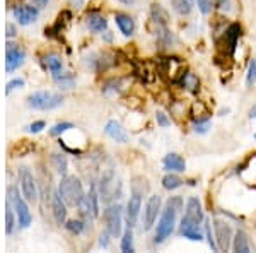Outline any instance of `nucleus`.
I'll return each instance as SVG.
<instances>
[{
	"instance_id": "nucleus-1",
	"label": "nucleus",
	"mask_w": 256,
	"mask_h": 253,
	"mask_svg": "<svg viewBox=\"0 0 256 253\" xmlns=\"http://www.w3.org/2000/svg\"><path fill=\"white\" fill-rule=\"evenodd\" d=\"M204 221V209L202 202L196 197H190L184 207V215L181 219V229L180 234L192 241H202L204 236L200 233V224Z\"/></svg>"
},
{
	"instance_id": "nucleus-2",
	"label": "nucleus",
	"mask_w": 256,
	"mask_h": 253,
	"mask_svg": "<svg viewBox=\"0 0 256 253\" xmlns=\"http://www.w3.org/2000/svg\"><path fill=\"white\" fill-rule=\"evenodd\" d=\"M183 209V198L181 197H171L168 200L164 210H160V219L156 227V238L154 243H162L171 236V233L174 231V224L178 212Z\"/></svg>"
},
{
	"instance_id": "nucleus-3",
	"label": "nucleus",
	"mask_w": 256,
	"mask_h": 253,
	"mask_svg": "<svg viewBox=\"0 0 256 253\" xmlns=\"http://www.w3.org/2000/svg\"><path fill=\"white\" fill-rule=\"evenodd\" d=\"M148 190L147 180L142 176L134 178V183H132V195L128 198V204H126V210H125V217L128 226L134 227L135 224L138 221V215H140V209H142V197Z\"/></svg>"
},
{
	"instance_id": "nucleus-4",
	"label": "nucleus",
	"mask_w": 256,
	"mask_h": 253,
	"mask_svg": "<svg viewBox=\"0 0 256 253\" xmlns=\"http://www.w3.org/2000/svg\"><path fill=\"white\" fill-rule=\"evenodd\" d=\"M58 192L62 195V198L65 200V204L70 207H77L79 202L84 198V188H82L80 180L76 176L62 178V181L58 185Z\"/></svg>"
},
{
	"instance_id": "nucleus-5",
	"label": "nucleus",
	"mask_w": 256,
	"mask_h": 253,
	"mask_svg": "<svg viewBox=\"0 0 256 253\" xmlns=\"http://www.w3.org/2000/svg\"><path fill=\"white\" fill-rule=\"evenodd\" d=\"M62 103H64V96L52 93V91H38L28 98V106L32 110H55V108L62 106Z\"/></svg>"
},
{
	"instance_id": "nucleus-6",
	"label": "nucleus",
	"mask_w": 256,
	"mask_h": 253,
	"mask_svg": "<svg viewBox=\"0 0 256 253\" xmlns=\"http://www.w3.org/2000/svg\"><path fill=\"white\" fill-rule=\"evenodd\" d=\"M9 204L14 209L16 217H18V222L20 227H30V224L32 221V215L30 212V207H28L26 200L20 197L19 190L16 186H10L9 188Z\"/></svg>"
},
{
	"instance_id": "nucleus-7",
	"label": "nucleus",
	"mask_w": 256,
	"mask_h": 253,
	"mask_svg": "<svg viewBox=\"0 0 256 253\" xmlns=\"http://www.w3.org/2000/svg\"><path fill=\"white\" fill-rule=\"evenodd\" d=\"M102 217H104V222H106V229L110 231L111 236H118L122 233V221H123L122 205L120 204L108 205L104 212H102Z\"/></svg>"
},
{
	"instance_id": "nucleus-8",
	"label": "nucleus",
	"mask_w": 256,
	"mask_h": 253,
	"mask_svg": "<svg viewBox=\"0 0 256 253\" xmlns=\"http://www.w3.org/2000/svg\"><path fill=\"white\" fill-rule=\"evenodd\" d=\"M214 229H216V241L218 246V251H227L232 243V229H230V224L222 221V219H214Z\"/></svg>"
},
{
	"instance_id": "nucleus-9",
	"label": "nucleus",
	"mask_w": 256,
	"mask_h": 253,
	"mask_svg": "<svg viewBox=\"0 0 256 253\" xmlns=\"http://www.w3.org/2000/svg\"><path fill=\"white\" fill-rule=\"evenodd\" d=\"M19 186L22 197L28 202H34L38 198V190H36V181L32 173L28 168H19Z\"/></svg>"
},
{
	"instance_id": "nucleus-10",
	"label": "nucleus",
	"mask_w": 256,
	"mask_h": 253,
	"mask_svg": "<svg viewBox=\"0 0 256 253\" xmlns=\"http://www.w3.org/2000/svg\"><path fill=\"white\" fill-rule=\"evenodd\" d=\"M160 207H162V200H160L159 195H150L144 209V231L152 229V226L158 221V215L160 214Z\"/></svg>"
},
{
	"instance_id": "nucleus-11",
	"label": "nucleus",
	"mask_w": 256,
	"mask_h": 253,
	"mask_svg": "<svg viewBox=\"0 0 256 253\" xmlns=\"http://www.w3.org/2000/svg\"><path fill=\"white\" fill-rule=\"evenodd\" d=\"M24 57H26V53H24V50H20L18 45H12V43L7 45V50H6V70L7 72H14V70L24 62Z\"/></svg>"
},
{
	"instance_id": "nucleus-12",
	"label": "nucleus",
	"mask_w": 256,
	"mask_h": 253,
	"mask_svg": "<svg viewBox=\"0 0 256 253\" xmlns=\"http://www.w3.org/2000/svg\"><path fill=\"white\" fill-rule=\"evenodd\" d=\"M12 16L20 26H28V24L34 23L36 18H38V9L32 6H18L12 11Z\"/></svg>"
},
{
	"instance_id": "nucleus-13",
	"label": "nucleus",
	"mask_w": 256,
	"mask_h": 253,
	"mask_svg": "<svg viewBox=\"0 0 256 253\" xmlns=\"http://www.w3.org/2000/svg\"><path fill=\"white\" fill-rule=\"evenodd\" d=\"M52 210H53V217H55L56 224H65V219H67V204L65 200L62 198L60 192H53L52 195Z\"/></svg>"
},
{
	"instance_id": "nucleus-14",
	"label": "nucleus",
	"mask_w": 256,
	"mask_h": 253,
	"mask_svg": "<svg viewBox=\"0 0 256 253\" xmlns=\"http://www.w3.org/2000/svg\"><path fill=\"white\" fill-rule=\"evenodd\" d=\"M99 195L104 202H110L116 195V181H114L113 173H108L101 178V185H99Z\"/></svg>"
},
{
	"instance_id": "nucleus-15",
	"label": "nucleus",
	"mask_w": 256,
	"mask_h": 253,
	"mask_svg": "<svg viewBox=\"0 0 256 253\" xmlns=\"http://www.w3.org/2000/svg\"><path fill=\"white\" fill-rule=\"evenodd\" d=\"M104 134L108 137H111L113 140H116V142H122V144L128 142L126 130L122 127V123L116 122V120H110V122L106 123V125H104Z\"/></svg>"
},
{
	"instance_id": "nucleus-16",
	"label": "nucleus",
	"mask_w": 256,
	"mask_h": 253,
	"mask_svg": "<svg viewBox=\"0 0 256 253\" xmlns=\"http://www.w3.org/2000/svg\"><path fill=\"white\" fill-rule=\"evenodd\" d=\"M162 166H164L166 171H174V173H183L184 169H186V163H184V159L180 154H176V152H171V154L164 156Z\"/></svg>"
},
{
	"instance_id": "nucleus-17",
	"label": "nucleus",
	"mask_w": 256,
	"mask_h": 253,
	"mask_svg": "<svg viewBox=\"0 0 256 253\" xmlns=\"http://www.w3.org/2000/svg\"><path fill=\"white\" fill-rule=\"evenodd\" d=\"M239 36H241V26L236 23L230 24V26L227 28L226 35H224V45L227 47V53H229V55H232L234 50H236Z\"/></svg>"
},
{
	"instance_id": "nucleus-18",
	"label": "nucleus",
	"mask_w": 256,
	"mask_h": 253,
	"mask_svg": "<svg viewBox=\"0 0 256 253\" xmlns=\"http://www.w3.org/2000/svg\"><path fill=\"white\" fill-rule=\"evenodd\" d=\"M114 23H116L120 33H123V36H132L135 31V23L128 14H116L114 16Z\"/></svg>"
},
{
	"instance_id": "nucleus-19",
	"label": "nucleus",
	"mask_w": 256,
	"mask_h": 253,
	"mask_svg": "<svg viewBox=\"0 0 256 253\" xmlns=\"http://www.w3.org/2000/svg\"><path fill=\"white\" fill-rule=\"evenodd\" d=\"M176 82L180 86H183L184 89L192 91V93H196L198 88H200V79H198L193 72H183Z\"/></svg>"
},
{
	"instance_id": "nucleus-20",
	"label": "nucleus",
	"mask_w": 256,
	"mask_h": 253,
	"mask_svg": "<svg viewBox=\"0 0 256 253\" xmlns=\"http://www.w3.org/2000/svg\"><path fill=\"white\" fill-rule=\"evenodd\" d=\"M232 250L238 253H250V241H248V234L242 229H238L232 238Z\"/></svg>"
},
{
	"instance_id": "nucleus-21",
	"label": "nucleus",
	"mask_w": 256,
	"mask_h": 253,
	"mask_svg": "<svg viewBox=\"0 0 256 253\" xmlns=\"http://www.w3.org/2000/svg\"><path fill=\"white\" fill-rule=\"evenodd\" d=\"M53 81L60 86V89H72L76 86V77L68 72H53Z\"/></svg>"
},
{
	"instance_id": "nucleus-22",
	"label": "nucleus",
	"mask_w": 256,
	"mask_h": 253,
	"mask_svg": "<svg viewBox=\"0 0 256 253\" xmlns=\"http://www.w3.org/2000/svg\"><path fill=\"white\" fill-rule=\"evenodd\" d=\"M108 26V21L99 14H89L88 16V28L92 33H102Z\"/></svg>"
},
{
	"instance_id": "nucleus-23",
	"label": "nucleus",
	"mask_w": 256,
	"mask_h": 253,
	"mask_svg": "<svg viewBox=\"0 0 256 253\" xmlns=\"http://www.w3.org/2000/svg\"><path fill=\"white\" fill-rule=\"evenodd\" d=\"M193 7H195V0H172V9L180 16L192 14Z\"/></svg>"
},
{
	"instance_id": "nucleus-24",
	"label": "nucleus",
	"mask_w": 256,
	"mask_h": 253,
	"mask_svg": "<svg viewBox=\"0 0 256 253\" xmlns=\"http://www.w3.org/2000/svg\"><path fill=\"white\" fill-rule=\"evenodd\" d=\"M123 253H134L135 246H134V233H132V226H128L125 229V233L122 236V244H120Z\"/></svg>"
},
{
	"instance_id": "nucleus-25",
	"label": "nucleus",
	"mask_w": 256,
	"mask_h": 253,
	"mask_svg": "<svg viewBox=\"0 0 256 253\" xmlns=\"http://www.w3.org/2000/svg\"><path fill=\"white\" fill-rule=\"evenodd\" d=\"M50 161H52V166L55 168V171L58 173V175L65 176L67 168H68V163H67V159H65V156L64 154H52Z\"/></svg>"
},
{
	"instance_id": "nucleus-26",
	"label": "nucleus",
	"mask_w": 256,
	"mask_h": 253,
	"mask_svg": "<svg viewBox=\"0 0 256 253\" xmlns=\"http://www.w3.org/2000/svg\"><path fill=\"white\" fill-rule=\"evenodd\" d=\"M183 183H184V181L181 180V178L178 176L174 171H169L168 175L162 178V186L166 190H176V188H180Z\"/></svg>"
},
{
	"instance_id": "nucleus-27",
	"label": "nucleus",
	"mask_w": 256,
	"mask_h": 253,
	"mask_svg": "<svg viewBox=\"0 0 256 253\" xmlns=\"http://www.w3.org/2000/svg\"><path fill=\"white\" fill-rule=\"evenodd\" d=\"M99 197H101V195L98 193V186L92 183V185H90L89 193H88V200H89L90 209H92L94 219H96L98 215H99Z\"/></svg>"
},
{
	"instance_id": "nucleus-28",
	"label": "nucleus",
	"mask_w": 256,
	"mask_h": 253,
	"mask_svg": "<svg viewBox=\"0 0 256 253\" xmlns=\"http://www.w3.org/2000/svg\"><path fill=\"white\" fill-rule=\"evenodd\" d=\"M43 65L52 72H58L62 70V59L56 53H50V55L43 57Z\"/></svg>"
},
{
	"instance_id": "nucleus-29",
	"label": "nucleus",
	"mask_w": 256,
	"mask_h": 253,
	"mask_svg": "<svg viewBox=\"0 0 256 253\" xmlns=\"http://www.w3.org/2000/svg\"><path fill=\"white\" fill-rule=\"evenodd\" d=\"M150 16H152V19H154L156 23H158V26H166V23H168V12L164 11L160 6H152Z\"/></svg>"
},
{
	"instance_id": "nucleus-30",
	"label": "nucleus",
	"mask_w": 256,
	"mask_h": 253,
	"mask_svg": "<svg viewBox=\"0 0 256 253\" xmlns=\"http://www.w3.org/2000/svg\"><path fill=\"white\" fill-rule=\"evenodd\" d=\"M84 226H86L84 222H82V221H76V219H72V221L65 222V227H67V229L72 234H80L82 231H84Z\"/></svg>"
},
{
	"instance_id": "nucleus-31",
	"label": "nucleus",
	"mask_w": 256,
	"mask_h": 253,
	"mask_svg": "<svg viewBox=\"0 0 256 253\" xmlns=\"http://www.w3.org/2000/svg\"><path fill=\"white\" fill-rule=\"evenodd\" d=\"M14 209L12 207L7 205V212H6V233L7 234H10L12 231H14Z\"/></svg>"
},
{
	"instance_id": "nucleus-32",
	"label": "nucleus",
	"mask_w": 256,
	"mask_h": 253,
	"mask_svg": "<svg viewBox=\"0 0 256 253\" xmlns=\"http://www.w3.org/2000/svg\"><path fill=\"white\" fill-rule=\"evenodd\" d=\"M212 222H205V234H207V239H208V244L212 248V251H218V246H217V241H216V234L212 233Z\"/></svg>"
},
{
	"instance_id": "nucleus-33",
	"label": "nucleus",
	"mask_w": 256,
	"mask_h": 253,
	"mask_svg": "<svg viewBox=\"0 0 256 253\" xmlns=\"http://www.w3.org/2000/svg\"><path fill=\"white\" fill-rule=\"evenodd\" d=\"M74 125L68 122H64V123H56L55 127H52V130H50V134L52 135H60V134H65V132L72 130Z\"/></svg>"
},
{
	"instance_id": "nucleus-34",
	"label": "nucleus",
	"mask_w": 256,
	"mask_h": 253,
	"mask_svg": "<svg viewBox=\"0 0 256 253\" xmlns=\"http://www.w3.org/2000/svg\"><path fill=\"white\" fill-rule=\"evenodd\" d=\"M256 82V60L250 62V67H248V74H246V84L253 86Z\"/></svg>"
},
{
	"instance_id": "nucleus-35",
	"label": "nucleus",
	"mask_w": 256,
	"mask_h": 253,
	"mask_svg": "<svg viewBox=\"0 0 256 253\" xmlns=\"http://www.w3.org/2000/svg\"><path fill=\"white\" fill-rule=\"evenodd\" d=\"M156 122H158V125L160 127V128H168L169 125H171V120H169V117L164 111H160V110H158L156 111Z\"/></svg>"
},
{
	"instance_id": "nucleus-36",
	"label": "nucleus",
	"mask_w": 256,
	"mask_h": 253,
	"mask_svg": "<svg viewBox=\"0 0 256 253\" xmlns=\"http://www.w3.org/2000/svg\"><path fill=\"white\" fill-rule=\"evenodd\" d=\"M210 128V120L204 118V120H195V132L196 134H207Z\"/></svg>"
},
{
	"instance_id": "nucleus-37",
	"label": "nucleus",
	"mask_w": 256,
	"mask_h": 253,
	"mask_svg": "<svg viewBox=\"0 0 256 253\" xmlns=\"http://www.w3.org/2000/svg\"><path fill=\"white\" fill-rule=\"evenodd\" d=\"M212 6H214V0H198V9L202 11V14H210L212 11Z\"/></svg>"
},
{
	"instance_id": "nucleus-38",
	"label": "nucleus",
	"mask_w": 256,
	"mask_h": 253,
	"mask_svg": "<svg viewBox=\"0 0 256 253\" xmlns=\"http://www.w3.org/2000/svg\"><path fill=\"white\" fill-rule=\"evenodd\" d=\"M24 86V79H12L10 82H7V86H6V93L9 94L12 93L14 89H18V88H22Z\"/></svg>"
},
{
	"instance_id": "nucleus-39",
	"label": "nucleus",
	"mask_w": 256,
	"mask_h": 253,
	"mask_svg": "<svg viewBox=\"0 0 256 253\" xmlns=\"http://www.w3.org/2000/svg\"><path fill=\"white\" fill-rule=\"evenodd\" d=\"M44 127H46V123H44L43 120H38V122H34V123H31V125H28L26 130L30 132V134H38V132L43 130Z\"/></svg>"
},
{
	"instance_id": "nucleus-40",
	"label": "nucleus",
	"mask_w": 256,
	"mask_h": 253,
	"mask_svg": "<svg viewBox=\"0 0 256 253\" xmlns=\"http://www.w3.org/2000/svg\"><path fill=\"white\" fill-rule=\"evenodd\" d=\"M217 9L220 12H230V9H232V0H217L216 2Z\"/></svg>"
},
{
	"instance_id": "nucleus-41",
	"label": "nucleus",
	"mask_w": 256,
	"mask_h": 253,
	"mask_svg": "<svg viewBox=\"0 0 256 253\" xmlns=\"http://www.w3.org/2000/svg\"><path fill=\"white\" fill-rule=\"evenodd\" d=\"M110 236H111V233H110L108 229L102 231L101 236H99V246H101V248H108L110 246Z\"/></svg>"
},
{
	"instance_id": "nucleus-42",
	"label": "nucleus",
	"mask_w": 256,
	"mask_h": 253,
	"mask_svg": "<svg viewBox=\"0 0 256 253\" xmlns=\"http://www.w3.org/2000/svg\"><path fill=\"white\" fill-rule=\"evenodd\" d=\"M6 31H7L6 35H7V36H10V38H12V36H16V28L12 26V24H7Z\"/></svg>"
},
{
	"instance_id": "nucleus-43",
	"label": "nucleus",
	"mask_w": 256,
	"mask_h": 253,
	"mask_svg": "<svg viewBox=\"0 0 256 253\" xmlns=\"http://www.w3.org/2000/svg\"><path fill=\"white\" fill-rule=\"evenodd\" d=\"M48 2H50V0H32V4H34V6H38V7H44Z\"/></svg>"
},
{
	"instance_id": "nucleus-44",
	"label": "nucleus",
	"mask_w": 256,
	"mask_h": 253,
	"mask_svg": "<svg viewBox=\"0 0 256 253\" xmlns=\"http://www.w3.org/2000/svg\"><path fill=\"white\" fill-rule=\"evenodd\" d=\"M250 118H256V105L251 108V111H250Z\"/></svg>"
},
{
	"instance_id": "nucleus-45",
	"label": "nucleus",
	"mask_w": 256,
	"mask_h": 253,
	"mask_svg": "<svg viewBox=\"0 0 256 253\" xmlns=\"http://www.w3.org/2000/svg\"><path fill=\"white\" fill-rule=\"evenodd\" d=\"M122 4H125V6H132V4H135L137 0H120Z\"/></svg>"
},
{
	"instance_id": "nucleus-46",
	"label": "nucleus",
	"mask_w": 256,
	"mask_h": 253,
	"mask_svg": "<svg viewBox=\"0 0 256 253\" xmlns=\"http://www.w3.org/2000/svg\"><path fill=\"white\" fill-rule=\"evenodd\" d=\"M254 140H256V135H254Z\"/></svg>"
}]
</instances>
